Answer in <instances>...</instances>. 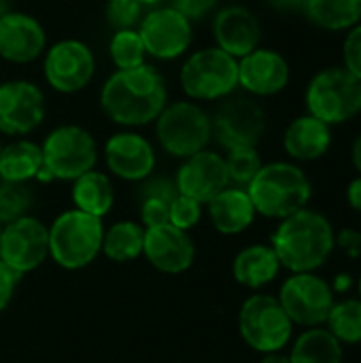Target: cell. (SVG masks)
<instances>
[{
	"mask_svg": "<svg viewBox=\"0 0 361 363\" xmlns=\"http://www.w3.org/2000/svg\"><path fill=\"white\" fill-rule=\"evenodd\" d=\"M168 104V87L162 72L149 64L115 70L100 89L104 115L121 128H143L157 119Z\"/></svg>",
	"mask_w": 361,
	"mask_h": 363,
	"instance_id": "obj_1",
	"label": "cell"
},
{
	"mask_svg": "<svg viewBox=\"0 0 361 363\" xmlns=\"http://www.w3.org/2000/svg\"><path fill=\"white\" fill-rule=\"evenodd\" d=\"M270 247L283 268L291 272H315L334 253L336 234L326 215L302 208L281 219Z\"/></svg>",
	"mask_w": 361,
	"mask_h": 363,
	"instance_id": "obj_2",
	"label": "cell"
},
{
	"mask_svg": "<svg viewBox=\"0 0 361 363\" xmlns=\"http://www.w3.org/2000/svg\"><path fill=\"white\" fill-rule=\"evenodd\" d=\"M247 194L257 215L268 219H285L306 208L313 187L306 172L289 162H270L260 168L247 185Z\"/></svg>",
	"mask_w": 361,
	"mask_h": 363,
	"instance_id": "obj_3",
	"label": "cell"
},
{
	"mask_svg": "<svg viewBox=\"0 0 361 363\" xmlns=\"http://www.w3.org/2000/svg\"><path fill=\"white\" fill-rule=\"evenodd\" d=\"M179 83L194 102L223 100L238 87V60L217 45L198 49L183 62Z\"/></svg>",
	"mask_w": 361,
	"mask_h": 363,
	"instance_id": "obj_4",
	"label": "cell"
},
{
	"mask_svg": "<svg viewBox=\"0 0 361 363\" xmlns=\"http://www.w3.org/2000/svg\"><path fill=\"white\" fill-rule=\"evenodd\" d=\"M153 123L160 147L179 160L206 149V145L213 140L211 115L189 98L168 102Z\"/></svg>",
	"mask_w": 361,
	"mask_h": 363,
	"instance_id": "obj_5",
	"label": "cell"
},
{
	"mask_svg": "<svg viewBox=\"0 0 361 363\" xmlns=\"http://www.w3.org/2000/svg\"><path fill=\"white\" fill-rule=\"evenodd\" d=\"M102 219L79 208L64 211L49 228V255L66 270L85 268L102 251Z\"/></svg>",
	"mask_w": 361,
	"mask_h": 363,
	"instance_id": "obj_6",
	"label": "cell"
},
{
	"mask_svg": "<svg viewBox=\"0 0 361 363\" xmlns=\"http://www.w3.org/2000/svg\"><path fill=\"white\" fill-rule=\"evenodd\" d=\"M309 115L338 125L361 113V81L343 66H332L317 72L306 87Z\"/></svg>",
	"mask_w": 361,
	"mask_h": 363,
	"instance_id": "obj_7",
	"label": "cell"
},
{
	"mask_svg": "<svg viewBox=\"0 0 361 363\" xmlns=\"http://www.w3.org/2000/svg\"><path fill=\"white\" fill-rule=\"evenodd\" d=\"M43 168L57 181H74L96 168L98 145L89 130L77 123L53 128L40 143Z\"/></svg>",
	"mask_w": 361,
	"mask_h": 363,
	"instance_id": "obj_8",
	"label": "cell"
},
{
	"mask_svg": "<svg viewBox=\"0 0 361 363\" xmlns=\"http://www.w3.org/2000/svg\"><path fill=\"white\" fill-rule=\"evenodd\" d=\"M243 340L260 353H277L287 347L294 334V323L281 306L279 298L251 296L238 315Z\"/></svg>",
	"mask_w": 361,
	"mask_h": 363,
	"instance_id": "obj_9",
	"label": "cell"
},
{
	"mask_svg": "<svg viewBox=\"0 0 361 363\" xmlns=\"http://www.w3.org/2000/svg\"><path fill=\"white\" fill-rule=\"evenodd\" d=\"M96 72V57L87 43L79 38H62L45 49L43 74L51 89L60 94H77L85 89Z\"/></svg>",
	"mask_w": 361,
	"mask_h": 363,
	"instance_id": "obj_10",
	"label": "cell"
},
{
	"mask_svg": "<svg viewBox=\"0 0 361 363\" xmlns=\"http://www.w3.org/2000/svg\"><path fill=\"white\" fill-rule=\"evenodd\" d=\"M279 302L294 325L319 328L326 325L334 306L332 285L315 272H294L281 287Z\"/></svg>",
	"mask_w": 361,
	"mask_h": 363,
	"instance_id": "obj_11",
	"label": "cell"
},
{
	"mask_svg": "<svg viewBox=\"0 0 361 363\" xmlns=\"http://www.w3.org/2000/svg\"><path fill=\"white\" fill-rule=\"evenodd\" d=\"M213 119V138L228 151L234 147H257L266 132V111L253 96L223 98Z\"/></svg>",
	"mask_w": 361,
	"mask_h": 363,
	"instance_id": "obj_12",
	"label": "cell"
},
{
	"mask_svg": "<svg viewBox=\"0 0 361 363\" xmlns=\"http://www.w3.org/2000/svg\"><path fill=\"white\" fill-rule=\"evenodd\" d=\"M136 30L143 38L147 55L162 62L185 55L194 40V23L170 4H160L145 11Z\"/></svg>",
	"mask_w": 361,
	"mask_h": 363,
	"instance_id": "obj_13",
	"label": "cell"
},
{
	"mask_svg": "<svg viewBox=\"0 0 361 363\" xmlns=\"http://www.w3.org/2000/svg\"><path fill=\"white\" fill-rule=\"evenodd\" d=\"M49 255V228L36 217L23 215L2 225L0 259L15 272L26 274L38 268Z\"/></svg>",
	"mask_w": 361,
	"mask_h": 363,
	"instance_id": "obj_14",
	"label": "cell"
},
{
	"mask_svg": "<svg viewBox=\"0 0 361 363\" xmlns=\"http://www.w3.org/2000/svg\"><path fill=\"white\" fill-rule=\"evenodd\" d=\"M45 113V94L36 83L15 79L0 85V134L28 136L43 123Z\"/></svg>",
	"mask_w": 361,
	"mask_h": 363,
	"instance_id": "obj_15",
	"label": "cell"
},
{
	"mask_svg": "<svg viewBox=\"0 0 361 363\" xmlns=\"http://www.w3.org/2000/svg\"><path fill=\"white\" fill-rule=\"evenodd\" d=\"M106 168L130 183L147 181L155 170V149L151 140L134 130H121L109 136L104 143Z\"/></svg>",
	"mask_w": 361,
	"mask_h": 363,
	"instance_id": "obj_16",
	"label": "cell"
},
{
	"mask_svg": "<svg viewBox=\"0 0 361 363\" xmlns=\"http://www.w3.org/2000/svg\"><path fill=\"white\" fill-rule=\"evenodd\" d=\"M174 185L179 194L206 204L230 185L223 155L211 149H202L185 157L177 170Z\"/></svg>",
	"mask_w": 361,
	"mask_h": 363,
	"instance_id": "obj_17",
	"label": "cell"
},
{
	"mask_svg": "<svg viewBox=\"0 0 361 363\" xmlns=\"http://www.w3.org/2000/svg\"><path fill=\"white\" fill-rule=\"evenodd\" d=\"M291 70L287 60L268 47H257L238 60V87L253 98L281 94L289 83Z\"/></svg>",
	"mask_w": 361,
	"mask_h": 363,
	"instance_id": "obj_18",
	"label": "cell"
},
{
	"mask_svg": "<svg viewBox=\"0 0 361 363\" xmlns=\"http://www.w3.org/2000/svg\"><path fill=\"white\" fill-rule=\"evenodd\" d=\"M47 32L43 23L21 11H9L0 17V57L9 64H30L43 57Z\"/></svg>",
	"mask_w": 361,
	"mask_h": 363,
	"instance_id": "obj_19",
	"label": "cell"
},
{
	"mask_svg": "<svg viewBox=\"0 0 361 363\" xmlns=\"http://www.w3.org/2000/svg\"><path fill=\"white\" fill-rule=\"evenodd\" d=\"M143 253L153 268L168 274H179L194 264L196 247L185 230H179L172 223H162L145 228Z\"/></svg>",
	"mask_w": 361,
	"mask_h": 363,
	"instance_id": "obj_20",
	"label": "cell"
},
{
	"mask_svg": "<svg viewBox=\"0 0 361 363\" xmlns=\"http://www.w3.org/2000/svg\"><path fill=\"white\" fill-rule=\"evenodd\" d=\"M213 36L219 49L240 60L260 47L262 23L247 6L230 4L217 11L213 19Z\"/></svg>",
	"mask_w": 361,
	"mask_h": 363,
	"instance_id": "obj_21",
	"label": "cell"
},
{
	"mask_svg": "<svg viewBox=\"0 0 361 363\" xmlns=\"http://www.w3.org/2000/svg\"><path fill=\"white\" fill-rule=\"evenodd\" d=\"M330 145H332V125L309 113L296 117L283 134L285 153L298 162H313L323 157L330 151Z\"/></svg>",
	"mask_w": 361,
	"mask_h": 363,
	"instance_id": "obj_22",
	"label": "cell"
},
{
	"mask_svg": "<svg viewBox=\"0 0 361 363\" xmlns=\"http://www.w3.org/2000/svg\"><path fill=\"white\" fill-rule=\"evenodd\" d=\"M206 204H209V217L215 230L228 236L245 232L257 215L247 189L236 187V185L234 187L228 185Z\"/></svg>",
	"mask_w": 361,
	"mask_h": 363,
	"instance_id": "obj_23",
	"label": "cell"
},
{
	"mask_svg": "<svg viewBox=\"0 0 361 363\" xmlns=\"http://www.w3.org/2000/svg\"><path fill=\"white\" fill-rule=\"evenodd\" d=\"M279 270H281V262L274 249L268 245H251L243 249L232 266L234 279L249 289H260L268 285L270 281L277 279Z\"/></svg>",
	"mask_w": 361,
	"mask_h": 363,
	"instance_id": "obj_24",
	"label": "cell"
},
{
	"mask_svg": "<svg viewBox=\"0 0 361 363\" xmlns=\"http://www.w3.org/2000/svg\"><path fill=\"white\" fill-rule=\"evenodd\" d=\"M43 170L40 145L28 138H17L2 145L0 151V181L9 183H30Z\"/></svg>",
	"mask_w": 361,
	"mask_h": 363,
	"instance_id": "obj_25",
	"label": "cell"
},
{
	"mask_svg": "<svg viewBox=\"0 0 361 363\" xmlns=\"http://www.w3.org/2000/svg\"><path fill=\"white\" fill-rule=\"evenodd\" d=\"M72 202L74 208L102 219L115 202V189L111 179L96 168L77 177L72 181Z\"/></svg>",
	"mask_w": 361,
	"mask_h": 363,
	"instance_id": "obj_26",
	"label": "cell"
},
{
	"mask_svg": "<svg viewBox=\"0 0 361 363\" xmlns=\"http://www.w3.org/2000/svg\"><path fill=\"white\" fill-rule=\"evenodd\" d=\"M289 359L291 363H343L345 353L338 338H334L328 328L319 325L300 334V338L294 342Z\"/></svg>",
	"mask_w": 361,
	"mask_h": 363,
	"instance_id": "obj_27",
	"label": "cell"
},
{
	"mask_svg": "<svg viewBox=\"0 0 361 363\" xmlns=\"http://www.w3.org/2000/svg\"><path fill=\"white\" fill-rule=\"evenodd\" d=\"M302 13L323 30L343 32L361 21V0H306Z\"/></svg>",
	"mask_w": 361,
	"mask_h": 363,
	"instance_id": "obj_28",
	"label": "cell"
},
{
	"mask_svg": "<svg viewBox=\"0 0 361 363\" xmlns=\"http://www.w3.org/2000/svg\"><path fill=\"white\" fill-rule=\"evenodd\" d=\"M177 185L170 179H149L140 189V221L145 228L168 223L170 204L177 198Z\"/></svg>",
	"mask_w": 361,
	"mask_h": 363,
	"instance_id": "obj_29",
	"label": "cell"
},
{
	"mask_svg": "<svg viewBox=\"0 0 361 363\" xmlns=\"http://www.w3.org/2000/svg\"><path fill=\"white\" fill-rule=\"evenodd\" d=\"M145 245V225L136 221H117L113 223L102 238V251L113 262H130L143 253Z\"/></svg>",
	"mask_w": 361,
	"mask_h": 363,
	"instance_id": "obj_30",
	"label": "cell"
},
{
	"mask_svg": "<svg viewBox=\"0 0 361 363\" xmlns=\"http://www.w3.org/2000/svg\"><path fill=\"white\" fill-rule=\"evenodd\" d=\"M328 330L338 338L340 345H360L361 342V300L347 298L334 302L328 321Z\"/></svg>",
	"mask_w": 361,
	"mask_h": 363,
	"instance_id": "obj_31",
	"label": "cell"
},
{
	"mask_svg": "<svg viewBox=\"0 0 361 363\" xmlns=\"http://www.w3.org/2000/svg\"><path fill=\"white\" fill-rule=\"evenodd\" d=\"M109 55L117 70L136 68L145 64L147 49L143 45V38L136 28L128 30H115L109 40Z\"/></svg>",
	"mask_w": 361,
	"mask_h": 363,
	"instance_id": "obj_32",
	"label": "cell"
},
{
	"mask_svg": "<svg viewBox=\"0 0 361 363\" xmlns=\"http://www.w3.org/2000/svg\"><path fill=\"white\" fill-rule=\"evenodd\" d=\"M223 160H226L230 185L245 187V189L255 179L260 168L264 166L257 147H234V149H228Z\"/></svg>",
	"mask_w": 361,
	"mask_h": 363,
	"instance_id": "obj_33",
	"label": "cell"
},
{
	"mask_svg": "<svg viewBox=\"0 0 361 363\" xmlns=\"http://www.w3.org/2000/svg\"><path fill=\"white\" fill-rule=\"evenodd\" d=\"M32 206V189L28 183L0 181V223H11L28 213Z\"/></svg>",
	"mask_w": 361,
	"mask_h": 363,
	"instance_id": "obj_34",
	"label": "cell"
},
{
	"mask_svg": "<svg viewBox=\"0 0 361 363\" xmlns=\"http://www.w3.org/2000/svg\"><path fill=\"white\" fill-rule=\"evenodd\" d=\"M143 15H145V6L138 4L136 0H106V6H104L106 23L113 30L138 28Z\"/></svg>",
	"mask_w": 361,
	"mask_h": 363,
	"instance_id": "obj_35",
	"label": "cell"
},
{
	"mask_svg": "<svg viewBox=\"0 0 361 363\" xmlns=\"http://www.w3.org/2000/svg\"><path fill=\"white\" fill-rule=\"evenodd\" d=\"M202 217V204L194 198H187L183 194H177V198L170 204V213H168V223H172L179 230H191L194 225H198Z\"/></svg>",
	"mask_w": 361,
	"mask_h": 363,
	"instance_id": "obj_36",
	"label": "cell"
},
{
	"mask_svg": "<svg viewBox=\"0 0 361 363\" xmlns=\"http://www.w3.org/2000/svg\"><path fill=\"white\" fill-rule=\"evenodd\" d=\"M343 62L345 70L361 81V23L353 26L343 43Z\"/></svg>",
	"mask_w": 361,
	"mask_h": 363,
	"instance_id": "obj_37",
	"label": "cell"
},
{
	"mask_svg": "<svg viewBox=\"0 0 361 363\" xmlns=\"http://www.w3.org/2000/svg\"><path fill=\"white\" fill-rule=\"evenodd\" d=\"M217 4L219 0H170V6L177 9L181 15H185L191 23L211 15Z\"/></svg>",
	"mask_w": 361,
	"mask_h": 363,
	"instance_id": "obj_38",
	"label": "cell"
},
{
	"mask_svg": "<svg viewBox=\"0 0 361 363\" xmlns=\"http://www.w3.org/2000/svg\"><path fill=\"white\" fill-rule=\"evenodd\" d=\"M19 274H15L2 259H0V313L6 308V304L11 302L15 283H17Z\"/></svg>",
	"mask_w": 361,
	"mask_h": 363,
	"instance_id": "obj_39",
	"label": "cell"
},
{
	"mask_svg": "<svg viewBox=\"0 0 361 363\" xmlns=\"http://www.w3.org/2000/svg\"><path fill=\"white\" fill-rule=\"evenodd\" d=\"M336 247H340L349 257L361 255V232L357 230H343L336 234Z\"/></svg>",
	"mask_w": 361,
	"mask_h": 363,
	"instance_id": "obj_40",
	"label": "cell"
},
{
	"mask_svg": "<svg viewBox=\"0 0 361 363\" xmlns=\"http://www.w3.org/2000/svg\"><path fill=\"white\" fill-rule=\"evenodd\" d=\"M347 202L353 211L361 213V174L357 179H353L347 187Z\"/></svg>",
	"mask_w": 361,
	"mask_h": 363,
	"instance_id": "obj_41",
	"label": "cell"
},
{
	"mask_svg": "<svg viewBox=\"0 0 361 363\" xmlns=\"http://www.w3.org/2000/svg\"><path fill=\"white\" fill-rule=\"evenodd\" d=\"M272 9L283 11V13H294V11H304L306 0H266Z\"/></svg>",
	"mask_w": 361,
	"mask_h": 363,
	"instance_id": "obj_42",
	"label": "cell"
},
{
	"mask_svg": "<svg viewBox=\"0 0 361 363\" xmlns=\"http://www.w3.org/2000/svg\"><path fill=\"white\" fill-rule=\"evenodd\" d=\"M351 157H353V166H355V170L361 174V134L355 138V143H353Z\"/></svg>",
	"mask_w": 361,
	"mask_h": 363,
	"instance_id": "obj_43",
	"label": "cell"
},
{
	"mask_svg": "<svg viewBox=\"0 0 361 363\" xmlns=\"http://www.w3.org/2000/svg\"><path fill=\"white\" fill-rule=\"evenodd\" d=\"M262 363H291V359L289 355H283L281 351H277V353H266Z\"/></svg>",
	"mask_w": 361,
	"mask_h": 363,
	"instance_id": "obj_44",
	"label": "cell"
},
{
	"mask_svg": "<svg viewBox=\"0 0 361 363\" xmlns=\"http://www.w3.org/2000/svg\"><path fill=\"white\" fill-rule=\"evenodd\" d=\"M349 285H351L349 277H338V281L334 283V287H332V289H334V294H336V291H345Z\"/></svg>",
	"mask_w": 361,
	"mask_h": 363,
	"instance_id": "obj_45",
	"label": "cell"
},
{
	"mask_svg": "<svg viewBox=\"0 0 361 363\" xmlns=\"http://www.w3.org/2000/svg\"><path fill=\"white\" fill-rule=\"evenodd\" d=\"M138 4H143L145 9H153V6H160L164 0H136Z\"/></svg>",
	"mask_w": 361,
	"mask_h": 363,
	"instance_id": "obj_46",
	"label": "cell"
},
{
	"mask_svg": "<svg viewBox=\"0 0 361 363\" xmlns=\"http://www.w3.org/2000/svg\"><path fill=\"white\" fill-rule=\"evenodd\" d=\"M11 11V6H9V0H0V17L4 15V13H9Z\"/></svg>",
	"mask_w": 361,
	"mask_h": 363,
	"instance_id": "obj_47",
	"label": "cell"
},
{
	"mask_svg": "<svg viewBox=\"0 0 361 363\" xmlns=\"http://www.w3.org/2000/svg\"><path fill=\"white\" fill-rule=\"evenodd\" d=\"M357 289H360V300H361V277H360V283H357Z\"/></svg>",
	"mask_w": 361,
	"mask_h": 363,
	"instance_id": "obj_48",
	"label": "cell"
},
{
	"mask_svg": "<svg viewBox=\"0 0 361 363\" xmlns=\"http://www.w3.org/2000/svg\"><path fill=\"white\" fill-rule=\"evenodd\" d=\"M0 151H2V140H0Z\"/></svg>",
	"mask_w": 361,
	"mask_h": 363,
	"instance_id": "obj_49",
	"label": "cell"
},
{
	"mask_svg": "<svg viewBox=\"0 0 361 363\" xmlns=\"http://www.w3.org/2000/svg\"><path fill=\"white\" fill-rule=\"evenodd\" d=\"M0 234H2V223H0Z\"/></svg>",
	"mask_w": 361,
	"mask_h": 363,
	"instance_id": "obj_50",
	"label": "cell"
}]
</instances>
